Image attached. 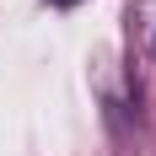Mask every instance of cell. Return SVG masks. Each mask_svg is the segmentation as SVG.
<instances>
[{
    "instance_id": "2",
    "label": "cell",
    "mask_w": 156,
    "mask_h": 156,
    "mask_svg": "<svg viewBox=\"0 0 156 156\" xmlns=\"http://www.w3.org/2000/svg\"><path fill=\"white\" fill-rule=\"evenodd\" d=\"M59 5H76V0H59Z\"/></svg>"
},
{
    "instance_id": "1",
    "label": "cell",
    "mask_w": 156,
    "mask_h": 156,
    "mask_svg": "<svg viewBox=\"0 0 156 156\" xmlns=\"http://www.w3.org/2000/svg\"><path fill=\"white\" fill-rule=\"evenodd\" d=\"M129 22H135L140 48H145V54H156V0H135V5H129Z\"/></svg>"
}]
</instances>
